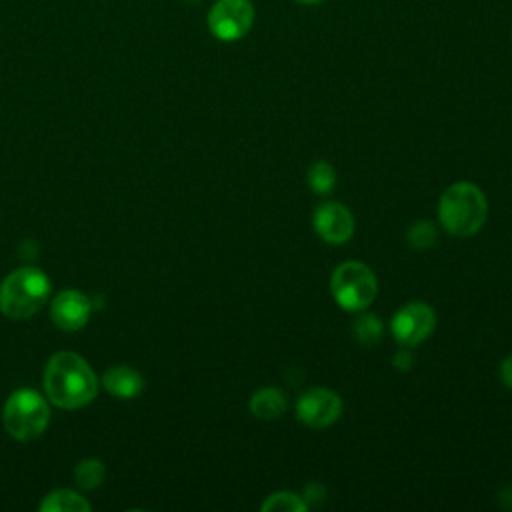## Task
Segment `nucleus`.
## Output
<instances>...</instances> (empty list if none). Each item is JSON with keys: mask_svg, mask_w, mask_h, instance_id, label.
<instances>
[{"mask_svg": "<svg viewBox=\"0 0 512 512\" xmlns=\"http://www.w3.org/2000/svg\"><path fill=\"white\" fill-rule=\"evenodd\" d=\"M342 414V398L322 386L308 388L296 400V418L308 428L322 430L332 426Z\"/></svg>", "mask_w": 512, "mask_h": 512, "instance_id": "nucleus-8", "label": "nucleus"}, {"mask_svg": "<svg viewBox=\"0 0 512 512\" xmlns=\"http://www.w3.org/2000/svg\"><path fill=\"white\" fill-rule=\"evenodd\" d=\"M40 512H90V502L74 490L58 488L42 498Z\"/></svg>", "mask_w": 512, "mask_h": 512, "instance_id": "nucleus-13", "label": "nucleus"}, {"mask_svg": "<svg viewBox=\"0 0 512 512\" xmlns=\"http://www.w3.org/2000/svg\"><path fill=\"white\" fill-rule=\"evenodd\" d=\"M44 392L52 404L76 410L90 404L98 394V378L90 364L76 352H56L44 368Z\"/></svg>", "mask_w": 512, "mask_h": 512, "instance_id": "nucleus-1", "label": "nucleus"}, {"mask_svg": "<svg viewBox=\"0 0 512 512\" xmlns=\"http://www.w3.org/2000/svg\"><path fill=\"white\" fill-rule=\"evenodd\" d=\"M104 388L118 398H134L144 388V378L130 366H112L102 376Z\"/></svg>", "mask_w": 512, "mask_h": 512, "instance_id": "nucleus-11", "label": "nucleus"}, {"mask_svg": "<svg viewBox=\"0 0 512 512\" xmlns=\"http://www.w3.org/2000/svg\"><path fill=\"white\" fill-rule=\"evenodd\" d=\"M392 364H394V368L406 372V370H410V368L414 366V356H412L410 350L404 346V350H398V352L392 356Z\"/></svg>", "mask_w": 512, "mask_h": 512, "instance_id": "nucleus-19", "label": "nucleus"}, {"mask_svg": "<svg viewBox=\"0 0 512 512\" xmlns=\"http://www.w3.org/2000/svg\"><path fill=\"white\" fill-rule=\"evenodd\" d=\"M488 218V200L472 182L450 184L438 200V220L458 238L474 236Z\"/></svg>", "mask_w": 512, "mask_h": 512, "instance_id": "nucleus-2", "label": "nucleus"}, {"mask_svg": "<svg viewBox=\"0 0 512 512\" xmlns=\"http://www.w3.org/2000/svg\"><path fill=\"white\" fill-rule=\"evenodd\" d=\"M308 508V504L302 500V496L294 494V492H286V490H280V492H274L270 494L262 504H260V510L264 512H304Z\"/></svg>", "mask_w": 512, "mask_h": 512, "instance_id": "nucleus-16", "label": "nucleus"}, {"mask_svg": "<svg viewBox=\"0 0 512 512\" xmlns=\"http://www.w3.org/2000/svg\"><path fill=\"white\" fill-rule=\"evenodd\" d=\"M436 328V314L426 302L414 300L398 308L392 316L390 330L400 346L412 348L424 342Z\"/></svg>", "mask_w": 512, "mask_h": 512, "instance_id": "nucleus-7", "label": "nucleus"}, {"mask_svg": "<svg viewBox=\"0 0 512 512\" xmlns=\"http://www.w3.org/2000/svg\"><path fill=\"white\" fill-rule=\"evenodd\" d=\"M352 336L360 344H374L382 336V322L376 314H360L352 322Z\"/></svg>", "mask_w": 512, "mask_h": 512, "instance_id": "nucleus-17", "label": "nucleus"}, {"mask_svg": "<svg viewBox=\"0 0 512 512\" xmlns=\"http://www.w3.org/2000/svg\"><path fill=\"white\" fill-rule=\"evenodd\" d=\"M286 406H288L286 394L274 386L260 388L250 398V412L258 420H276L286 412Z\"/></svg>", "mask_w": 512, "mask_h": 512, "instance_id": "nucleus-12", "label": "nucleus"}, {"mask_svg": "<svg viewBox=\"0 0 512 512\" xmlns=\"http://www.w3.org/2000/svg\"><path fill=\"white\" fill-rule=\"evenodd\" d=\"M106 468L98 458H86L80 460L74 468V480L84 490H94L104 482Z\"/></svg>", "mask_w": 512, "mask_h": 512, "instance_id": "nucleus-14", "label": "nucleus"}, {"mask_svg": "<svg viewBox=\"0 0 512 512\" xmlns=\"http://www.w3.org/2000/svg\"><path fill=\"white\" fill-rule=\"evenodd\" d=\"M50 294V280L40 268L12 270L0 284V312L12 320H26L42 310Z\"/></svg>", "mask_w": 512, "mask_h": 512, "instance_id": "nucleus-3", "label": "nucleus"}, {"mask_svg": "<svg viewBox=\"0 0 512 512\" xmlns=\"http://www.w3.org/2000/svg\"><path fill=\"white\" fill-rule=\"evenodd\" d=\"M2 422L6 432L14 440L26 442L38 438L50 422L48 402L36 390L20 388L8 396L2 412Z\"/></svg>", "mask_w": 512, "mask_h": 512, "instance_id": "nucleus-4", "label": "nucleus"}, {"mask_svg": "<svg viewBox=\"0 0 512 512\" xmlns=\"http://www.w3.org/2000/svg\"><path fill=\"white\" fill-rule=\"evenodd\" d=\"M306 180H308V186H310L316 194H328V192H332V188H334V184H336V172H334V168H332L330 162H326V160H316L314 164L308 166Z\"/></svg>", "mask_w": 512, "mask_h": 512, "instance_id": "nucleus-15", "label": "nucleus"}, {"mask_svg": "<svg viewBox=\"0 0 512 512\" xmlns=\"http://www.w3.org/2000/svg\"><path fill=\"white\" fill-rule=\"evenodd\" d=\"M500 380L506 388L512 390V354H508L500 364Z\"/></svg>", "mask_w": 512, "mask_h": 512, "instance_id": "nucleus-20", "label": "nucleus"}, {"mask_svg": "<svg viewBox=\"0 0 512 512\" xmlns=\"http://www.w3.org/2000/svg\"><path fill=\"white\" fill-rule=\"evenodd\" d=\"M208 30L222 42L244 38L254 24V6L250 0H216L206 16Z\"/></svg>", "mask_w": 512, "mask_h": 512, "instance_id": "nucleus-6", "label": "nucleus"}, {"mask_svg": "<svg viewBox=\"0 0 512 512\" xmlns=\"http://www.w3.org/2000/svg\"><path fill=\"white\" fill-rule=\"evenodd\" d=\"M500 504H502L504 508H512V486H508V488H504V490L500 492Z\"/></svg>", "mask_w": 512, "mask_h": 512, "instance_id": "nucleus-21", "label": "nucleus"}, {"mask_svg": "<svg viewBox=\"0 0 512 512\" xmlns=\"http://www.w3.org/2000/svg\"><path fill=\"white\" fill-rule=\"evenodd\" d=\"M92 312V302L78 290H62L50 304L52 322L66 332H74L86 326Z\"/></svg>", "mask_w": 512, "mask_h": 512, "instance_id": "nucleus-10", "label": "nucleus"}, {"mask_svg": "<svg viewBox=\"0 0 512 512\" xmlns=\"http://www.w3.org/2000/svg\"><path fill=\"white\" fill-rule=\"evenodd\" d=\"M296 4H304V6H314V4H322L324 0H294Z\"/></svg>", "mask_w": 512, "mask_h": 512, "instance_id": "nucleus-22", "label": "nucleus"}, {"mask_svg": "<svg viewBox=\"0 0 512 512\" xmlns=\"http://www.w3.org/2000/svg\"><path fill=\"white\" fill-rule=\"evenodd\" d=\"M312 226L316 234L326 244H346L354 234V216L352 212L334 200L320 204L312 216Z\"/></svg>", "mask_w": 512, "mask_h": 512, "instance_id": "nucleus-9", "label": "nucleus"}, {"mask_svg": "<svg viewBox=\"0 0 512 512\" xmlns=\"http://www.w3.org/2000/svg\"><path fill=\"white\" fill-rule=\"evenodd\" d=\"M330 294L342 310L362 312L378 294L376 274L362 262H342L330 276Z\"/></svg>", "mask_w": 512, "mask_h": 512, "instance_id": "nucleus-5", "label": "nucleus"}, {"mask_svg": "<svg viewBox=\"0 0 512 512\" xmlns=\"http://www.w3.org/2000/svg\"><path fill=\"white\" fill-rule=\"evenodd\" d=\"M436 236H438V230L430 220H416L414 224H410L406 232L408 244L414 246L416 250H428L430 246H434Z\"/></svg>", "mask_w": 512, "mask_h": 512, "instance_id": "nucleus-18", "label": "nucleus"}]
</instances>
